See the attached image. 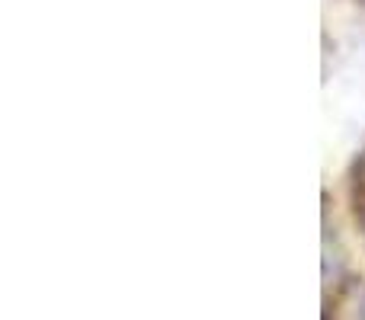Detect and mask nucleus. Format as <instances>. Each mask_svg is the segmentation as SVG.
<instances>
[{
    "label": "nucleus",
    "instance_id": "f257e3e1",
    "mask_svg": "<svg viewBox=\"0 0 365 320\" xmlns=\"http://www.w3.org/2000/svg\"><path fill=\"white\" fill-rule=\"evenodd\" d=\"M353 218L359 224V231L365 234V151L359 154L353 170Z\"/></svg>",
    "mask_w": 365,
    "mask_h": 320
}]
</instances>
